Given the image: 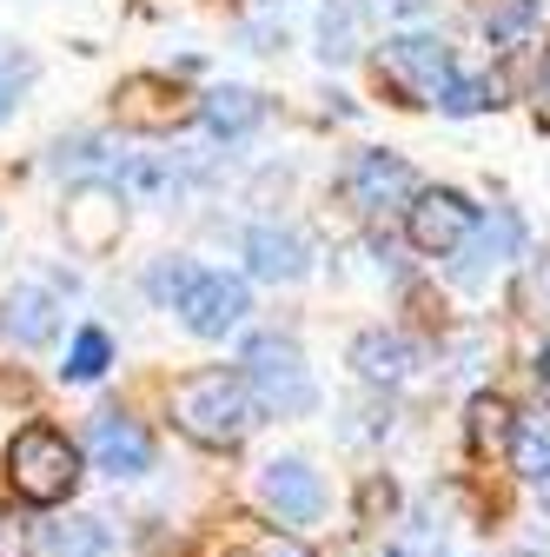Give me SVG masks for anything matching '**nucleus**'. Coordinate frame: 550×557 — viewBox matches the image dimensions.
Here are the masks:
<instances>
[{"label":"nucleus","mask_w":550,"mask_h":557,"mask_svg":"<svg viewBox=\"0 0 550 557\" xmlns=\"http://www.w3.org/2000/svg\"><path fill=\"white\" fill-rule=\"evenodd\" d=\"M418 186L425 180L411 173V160L391 153V147H359L346 160V173H338V193H346V206H352V213H365V220L391 213V206H411V199H418Z\"/></svg>","instance_id":"nucleus-8"},{"label":"nucleus","mask_w":550,"mask_h":557,"mask_svg":"<svg viewBox=\"0 0 550 557\" xmlns=\"http://www.w3.org/2000/svg\"><path fill=\"white\" fill-rule=\"evenodd\" d=\"M372 8H385V14H398V21H425L432 0H372Z\"/></svg>","instance_id":"nucleus-31"},{"label":"nucleus","mask_w":550,"mask_h":557,"mask_svg":"<svg viewBox=\"0 0 550 557\" xmlns=\"http://www.w3.org/2000/svg\"><path fill=\"white\" fill-rule=\"evenodd\" d=\"M425 366V352H418V338H404L398 325H365L359 338H352V372L372 385V392H391V385H404L411 372Z\"/></svg>","instance_id":"nucleus-13"},{"label":"nucleus","mask_w":550,"mask_h":557,"mask_svg":"<svg viewBox=\"0 0 550 557\" xmlns=\"http://www.w3.org/2000/svg\"><path fill=\"white\" fill-rule=\"evenodd\" d=\"M517 259H530V226H524V213L517 206H491L485 220H477V233L445 259V278L451 286H464V293H485L491 278L504 272V265H517Z\"/></svg>","instance_id":"nucleus-4"},{"label":"nucleus","mask_w":550,"mask_h":557,"mask_svg":"<svg viewBox=\"0 0 550 557\" xmlns=\"http://www.w3.org/2000/svg\"><path fill=\"white\" fill-rule=\"evenodd\" d=\"M385 557H411V550H398V544H391V550H385Z\"/></svg>","instance_id":"nucleus-33"},{"label":"nucleus","mask_w":550,"mask_h":557,"mask_svg":"<svg viewBox=\"0 0 550 557\" xmlns=\"http://www.w3.org/2000/svg\"><path fill=\"white\" fill-rule=\"evenodd\" d=\"M87 465L100 471V478H113V484H133V478H147L153 471V432L140 425L133 411H120V405H100L93 418H87Z\"/></svg>","instance_id":"nucleus-9"},{"label":"nucleus","mask_w":550,"mask_h":557,"mask_svg":"<svg viewBox=\"0 0 550 557\" xmlns=\"http://www.w3.org/2000/svg\"><path fill=\"white\" fill-rule=\"evenodd\" d=\"M252 557H312V550H305L292 531H272V537H259V544H252Z\"/></svg>","instance_id":"nucleus-30"},{"label":"nucleus","mask_w":550,"mask_h":557,"mask_svg":"<svg viewBox=\"0 0 550 557\" xmlns=\"http://www.w3.org/2000/svg\"><path fill=\"white\" fill-rule=\"evenodd\" d=\"M246 319H252V286H246V272L205 265V272L192 278V293L179 299V325H186L192 338H233Z\"/></svg>","instance_id":"nucleus-10"},{"label":"nucleus","mask_w":550,"mask_h":557,"mask_svg":"<svg viewBox=\"0 0 550 557\" xmlns=\"http://www.w3.org/2000/svg\"><path fill=\"white\" fill-rule=\"evenodd\" d=\"M34 81H40L34 53H27L21 40H0V126L21 113V100H27V87H34Z\"/></svg>","instance_id":"nucleus-25"},{"label":"nucleus","mask_w":550,"mask_h":557,"mask_svg":"<svg viewBox=\"0 0 550 557\" xmlns=\"http://www.w3.org/2000/svg\"><path fill=\"white\" fill-rule=\"evenodd\" d=\"M259 505L272 511V524H279V531H305V524H318L325 505H332L325 471H318L312 458H299V451L265 458V465H259Z\"/></svg>","instance_id":"nucleus-7"},{"label":"nucleus","mask_w":550,"mask_h":557,"mask_svg":"<svg viewBox=\"0 0 550 557\" xmlns=\"http://www.w3.org/2000/svg\"><path fill=\"white\" fill-rule=\"evenodd\" d=\"M265 113H272V107H265L259 87H233V81H226V87H205V94H199V113H192V120L213 133L220 147H246V139L265 126Z\"/></svg>","instance_id":"nucleus-14"},{"label":"nucleus","mask_w":550,"mask_h":557,"mask_svg":"<svg viewBox=\"0 0 550 557\" xmlns=\"http://www.w3.org/2000/svg\"><path fill=\"white\" fill-rule=\"evenodd\" d=\"M498 94H504V87H498L491 74H464V66H458V74L438 87V100H432V107H438L445 120H471V113H491V107H504Z\"/></svg>","instance_id":"nucleus-23"},{"label":"nucleus","mask_w":550,"mask_h":557,"mask_svg":"<svg viewBox=\"0 0 550 557\" xmlns=\"http://www.w3.org/2000/svg\"><path fill=\"white\" fill-rule=\"evenodd\" d=\"M511 458H517V471H524L530 484L550 478V405L517 411V445H511Z\"/></svg>","instance_id":"nucleus-24"},{"label":"nucleus","mask_w":550,"mask_h":557,"mask_svg":"<svg viewBox=\"0 0 550 557\" xmlns=\"http://www.w3.org/2000/svg\"><path fill=\"white\" fill-rule=\"evenodd\" d=\"M60 293L47 286V278H27V286L8 293V306H0V325L14 332V345H27V352H40V345L60 338Z\"/></svg>","instance_id":"nucleus-15"},{"label":"nucleus","mask_w":550,"mask_h":557,"mask_svg":"<svg viewBox=\"0 0 550 557\" xmlns=\"http://www.w3.org/2000/svg\"><path fill=\"white\" fill-rule=\"evenodd\" d=\"M120 166V153L107 147L100 133H60L47 147V173H74V180H107Z\"/></svg>","instance_id":"nucleus-18"},{"label":"nucleus","mask_w":550,"mask_h":557,"mask_svg":"<svg viewBox=\"0 0 550 557\" xmlns=\"http://www.w3.org/2000/svg\"><path fill=\"white\" fill-rule=\"evenodd\" d=\"M239 47L246 53H279L286 47V27L279 21H252V27H239Z\"/></svg>","instance_id":"nucleus-27"},{"label":"nucleus","mask_w":550,"mask_h":557,"mask_svg":"<svg viewBox=\"0 0 550 557\" xmlns=\"http://www.w3.org/2000/svg\"><path fill=\"white\" fill-rule=\"evenodd\" d=\"M239 259H246L252 278H265V286H299L318 252H312V239L292 220H252L239 233Z\"/></svg>","instance_id":"nucleus-12"},{"label":"nucleus","mask_w":550,"mask_h":557,"mask_svg":"<svg viewBox=\"0 0 550 557\" xmlns=\"http://www.w3.org/2000/svg\"><path fill=\"white\" fill-rule=\"evenodd\" d=\"M199 272H205V265H199L192 252H160V259H147V272H140V293H147V306L179 312V299L192 293Z\"/></svg>","instance_id":"nucleus-19"},{"label":"nucleus","mask_w":550,"mask_h":557,"mask_svg":"<svg viewBox=\"0 0 550 557\" xmlns=\"http://www.w3.org/2000/svg\"><path fill=\"white\" fill-rule=\"evenodd\" d=\"M40 557H113V531L93 511H66L40 524Z\"/></svg>","instance_id":"nucleus-16"},{"label":"nucleus","mask_w":550,"mask_h":557,"mask_svg":"<svg viewBox=\"0 0 550 557\" xmlns=\"http://www.w3.org/2000/svg\"><path fill=\"white\" fill-rule=\"evenodd\" d=\"M365 246H372V265H378L385 278H404V246H398L391 233H372Z\"/></svg>","instance_id":"nucleus-28"},{"label":"nucleus","mask_w":550,"mask_h":557,"mask_svg":"<svg viewBox=\"0 0 550 557\" xmlns=\"http://www.w3.org/2000/svg\"><path fill=\"white\" fill-rule=\"evenodd\" d=\"M166 411H173V425L192 445H205V451H239L259 432V418H265L252 385L239 379V366H199V372L173 379Z\"/></svg>","instance_id":"nucleus-1"},{"label":"nucleus","mask_w":550,"mask_h":557,"mask_svg":"<svg viewBox=\"0 0 550 557\" xmlns=\"http://www.w3.org/2000/svg\"><path fill=\"white\" fill-rule=\"evenodd\" d=\"M107 366H113L107 325H80L74 338H66V359H60V379L66 385H93V379H107Z\"/></svg>","instance_id":"nucleus-22"},{"label":"nucleus","mask_w":550,"mask_h":557,"mask_svg":"<svg viewBox=\"0 0 550 557\" xmlns=\"http://www.w3.org/2000/svg\"><path fill=\"white\" fill-rule=\"evenodd\" d=\"M524 306L537 319H550V252H530L524 259Z\"/></svg>","instance_id":"nucleus-26"},{"label":"nucleus","mask_w":550,"mask_h":557,"mask_svg":"<svg viewBox=\"0 0 550 557\" xmlns=\"http://www.w3.org/2000/svg\"><path fill=\"white\" fill-rule=\"evenodd\" d=\"M464 445L485 458V451H511L517 445V405L498 398V392H477L464 405Z\"/></svg>","instance_id":"nucleus-17"},{"label":"nucleus","mask_w":550,"mask_h":557,"mask_svg":"<svg viewBox=\"0 0 550 557\" xmlns=\"http://www.w3.org/2000/svg\"><path fill=\"white\" fill-rule=\"evenodd\" d=\"M530 379H537V385H550V345H537V359H530Z\"/></svg>","instance_id":"nucleus-32"},{"label":"nucleus","mask_w":550,"mask_h":557,"mask_svg":"<svg viewBox=\"0 0 550 557\" xmlns=\"http://www.w3.org/2000/svg\"><path fill=\"white\" fill-rule=\"evenodd\" d=\"M537 27H543V0H491V8H485V40H491L498 53L530 47Z\"/></svg>","instance_id":"nucleus-21"},{"label":"nucleus","mask_w":550,"mask_h":557,"mask_svg":"<svg viewBox=\"0 0 550 557\" xmlns=\"http://www.w3.org/2000/svg\"><path fill=\"white\" fill-rule=\"evenodd\" d=\"M60 226H66V246H74V252L100 259V252L120 246V233H126V193H120L113 180H80L74 193H66Z\"/></svg>","instance_id":"nucleus-11"},{"label":"nucleus","mask_w":550,"mask_h":557,"mask_svg":"<svg viewBox=\"0 0 550 557\" xmlns=\"http://www.w3.org/2000/svg\"><path fill=\"white\" fill-rule=\"evenodd\" d=\"M239 379L252 385L265 418H312L318 411V385L305 372V352L292 332H252L239 345Z\"/></svg>","instance_id":"nucleus-3"},{"label":"nucleus","mask_w":550,"mask_h":557,"mask_svg":"<svg viewBox=\"0 0 550 557\" xmlns=\"http://www.w3.org/2000/svg\"><path fill=\"white\" fill-rule=\"evenodd\" d=\"M21 518H0V557H34L40 550V537H27V531H14Z\"/></svg>","instance_id":"nucleus-29"},{"label":"nucleus","mask_w":550,"mask_h":557,"mask_svg":"<svg viewBox=\"0 0 550 557\" xmlns=\"http://www.w3.org/2000/svg\"><path fill=\"white\" fill-rule=\"evenodd\" d=\"M80 465H87V451L60 425H47V418H34V425H21L8 438V484H14V498L34 505V511H53V505L74 498L80 478H87Z\"/></svg>","instance_id":"nucleus-2"},{"label":"nucleus","mask_w":550,"mask_h":557,"mask_svg":"<svg viewBox=\"0 0 550 557\" xmlns=\"http://www.w3.org/2000/svg\"><path fill=\"white\" fill-rule=\"evenodd\" d=\"M451 74H458V53H451L445 34L404 27V34H391V40L378 47V81H391V87L404 94V107H418V100L432 107Z\"/></svg>","instance_id":"nucleus-5"},{"label":"nucleus","mask_w":550,"mask_h":557,"mask_svg":"<svg viewBox=\"0 0 550 557\" xmlns=\"http://www.w3.org/2000/svg\"><path fill=\"white\" fill-rule=\"evenodd\" d=\"M477 220H485V206H471V193L458 186H418V199L404 206V246L411 252H425V259H451Z\"/></svg>","instance_id":"nucleus-6"},{"label":"nucleus","mask_w":550,"mask_h":557,"mask_svg":"<svg viewBox=\"0 0 550 557\" xmlns=\"http://www.w3.org/2000/svg\"><path fill=\"white\" fill-rule=\"evenodd\" d=\"M312 47H318V60L325 66H346V60H359V8L352 0H325V14H318V27H312Z\"/></svg>","instance_id":"nucleus-20"}]
</instances>
